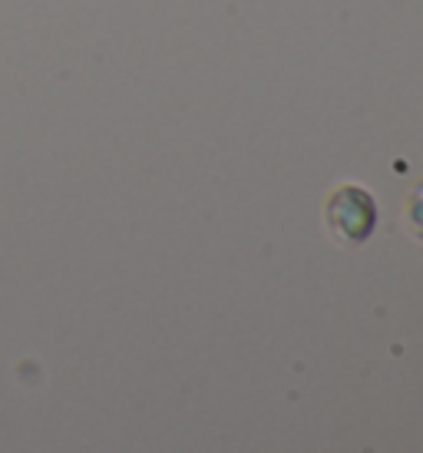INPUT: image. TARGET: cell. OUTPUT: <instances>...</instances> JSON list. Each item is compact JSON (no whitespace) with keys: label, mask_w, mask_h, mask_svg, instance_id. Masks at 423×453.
<instances>
[{"label":"cell","mask_w":423,"mask_h":453,"mask_svg":"<svg viewBox=\"0 0 423 453\" xmlns=\"http://www.w3.org/2000/svg\"><path fill=\"white\" fill-rule=\"evenodd\" d=\"M324 219H327V228L341 242H364L373 232L377 209H373V199L364 189H358V186H341V189H335L327 196Z\"/></svg>","instance_id":"6da1fadb"},{"label":"cell","mask_w":423,"mask_h":453,"mask_svg":"<svg viewBox=\"0 0 423 453\" xmlns=\"http://www.w3.org/2000/svg\"><path fill=\"white\" fill-rule=\"evenodd\" d=\"M407 226H411V232L417 239H423V182L411 192V199H407Z\"/></svg>","instance_id":"7a4b0ae2"}]
</instances>
